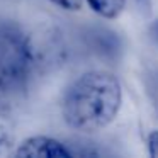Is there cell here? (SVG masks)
I'll return each mask as SVG.
<instances>
[{
	"label": "cell",
	"mask_w": 158,
	"mask_h": 158,
	"mask_svg": "<svg viewBox=\"0 0 158 158\" xmlns=\"http://www.w3.org/2000/svg\"><path fill=\"white\" fill-rule=\"evenodd\" d=\"M123 89L116 75L94 70L80 75L66 89L61 100L65 123L80 133H95L117 117Z\"/></svg>",
	"instance_id": "cell-1"
},
{
	"label": "cell",
	"mask_w": 158,
	"mask_h": 158,
	"mask_svg": "<svg viewBox=\"0 0 158 158\" xmlns=\"http://www.w3.org/2000/svg\"><path fill=\"white\" fill-rule=\"evenodd\" d=\"M39 56V46L29 32L10 22L0 24V75L27 92Z\"/></svg>",
	"instance_id": "cell-2"
},
{
	"label": "cell",
	"mask_w": 158,
	"mask_h": 158,
	"mask_svg": "<svg viewBox=\"0 0 158 158\" xmlns=\"http://www.w3.org/2000/svg\"><path fill=\"white\" fill-rule=\"evenodd\" d=\"M15 156L29 158H70L73 153L61 143L49 136H31L24 139L14 151Z\"/></svg>",
	"instance_id": "cell-3"
},
{
	"label": "cell",
	"mask_w": 158,
	"mask_h": 158,
	"mask_svg": "<svg viewBox=\"0 0 158 158\" xmlns=\"http://www.w3.org/2000/svg\"><path fill=\"white\" fill-rule=\"evenodd\" d=\"M89 7L104 19H117L126 9V0H85Z\"/></svg>",
	"instance_id": "cell-4"
},
{
	"label": "cell",
	"mask_w": 158,
	"mask_h": 158,
	"mask_svg": "<svg viewBox=\"0 0 158 158\" xmlns=\"http://www.w3.org/2000/svg\"><path fill=\"white\" fill-rule=\"evenodd\" d=\"M12 153H14V136L9 127L0 124V158L10 156Z\"/></svg>",
	"instance_id": "cell-5"
},
{
	"label": "cell",
	"mask_w": 158,
	"mask_h": 158,
	"mask_svg": "<svg viewBox=\"0 0 158 158\" xmlns=\"http://www.w3.org/2000/svg\"><path fill=\"white\" fill-rule=\"evenodd\" d=\"M48 2L63 9V10H70V12H77L83 7V0H48Z\"/></svg>",
	"instance_id": "cell-6"
},
{
	"label": "cell",
	"mask_w": 158,
	"mask_h": 158,
	"mask_svg": "<svg viewBox=\"0 0 158 158\" xmlns=\"http://www.w3.org/2000/svg\"><path fill=\"white\" fill-rule=\"evenodd\" d=\"M148 148H150V155L153 158H158V131H153L148 138Z\"/></svg>",
	"instance_id": "cell-7"
},
{
	"label": "cell",
	"mask_w": 158,
	"mask_h": 158,
	"mask_svg": "<svg viewBox=\"0 0 158 158\" xmlns=\"http://www.w3.org/2000/svg\"><path fill=\"white\" fill-rule=\"evenodd\" d=\"M151 31H153V36H155V39L158 41V21H155V24H153V27H151Z\"/></svg>",
	"instance_id": "cell-8"
}]
</instances>
